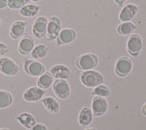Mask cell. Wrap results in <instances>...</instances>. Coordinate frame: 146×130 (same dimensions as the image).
Masks as SVG:
<instances>
[{"label": "cell", "mask_w": 146, "mask_h": 130, "mask_svg": "<svg viewBox=\"0 0 146 130\" xmlns=\"http://www.w3.org/2000/svg\"><path fill=\"white\" fill-rule=\"evenodd\" d=\"M31 2H40L42 0H29Z\"/></svg>", "instance_id": "obj_32"}, {"label": "cell", "mask_w": 146, "mask_h": 130, "mask_svg": "<svg viewBox=\"0 0 146 130\" xmlns=\"http://www.w3.org/2000/svg\"><path fill=\"white\" fill-rule=\"evenodd\" d=\"M53 90L61 99H66L70 96V87L66 79H56L53 83Z\"/></svg>", "instance_id": "obj_9"}, {"label": "cell", "mask_w": 146, "mask_h": 130, "mask_svg": "<svg viewBox=\"0 0 146 130\" xmlns=\"http://www.w3.org/2000/svg\"><path fill=\"white\" fill-rule=\"evenodd\" d=\"M84 130H96L95 129H92V128H88V129H86Z\"/></svg>", "instance_id": "obj_33"}, {"label": "cell", "mask_w": 146, "mask_h": 130, "mask_svg": "<svg viewBox=\"0 0 146 130\" xmlns=\"http://www.w3.org/2000/svg\"><path fill=\"white\" fill-rule=\"evenodd\" d=\"M93 112L91 109L84 107L81 109L78 115V122L81 127H88L93 121Z\"/></svg>", "instance_id": "obj_17"}, {"label": "cell", "mask_w": 146, "mask_h": 130, "mask_svg": "<svg viewBox=\"0 0 146 130\" xmlns=\"http://www.w3.org/2000/svg\"><path fill=\"white\" fill-rule=\"evenodd\" d=\"M34 39L30 35H27L21 39L18 43V52L22 55H27L32 52L34 47L35 46Z\"/></svg>", "instance_id": "obj_15"}, {"label": "cell", "mask_w": 146, "mask_h": 130, "mask_svg": "<svg viewBox=\"0 0 146 130\" xmlns=\"http://www.w3.org/2000/svg\"><path fill=\"white\" fill-rule=\"evenodd\" d=\"M23 69L26 73L31 77H40L45 73V68L43 64L34 60H27L24 62Z\"/></svg>", "instance_id": "obj_6"}, {"label": "cell", "mask_w": 146, "mask_h": 130, "mask_svg": "<svg viewBox=\"0 0 146 130\" xmlns=\"http://www.w3.org/2000/svg\"><path fill=\"white\" fill-rule=\"evenodd\" d=\"M42 102L43 104L44 107L50 112L56 114L60 110V105L56 99L51 96H47L42 99Z\"/></svg>", "instance_id": "obj_20"}, {"label": "cell", "mask_w": 146, "mask_h": 130, "mask_svg": "<svg viewBox=\"0 0 146 130\" xmlns=\"http://www.w3.org/2000/svg\"><path fill=\"white\" fill-rule=\"evenodd\" d=\"M29 130H48V128L43 123H36L34 127L29 129Z\"/></svg>", "instance_id": "obj_28"}, {"label": "cell", "mask_w": 146, "mask_h": 130, "mask_svg": "<svg viewBox=\"0 0 146 130\" xmlns=\"http://www.w3.org/2000/svg\"><path fill=\"white\" fill-rule=\"evenodd\" d=\"M62 30V22L58 16L53 15L48 19L47 25L46 38L49 40L57 38Z\"/></svg>", "instance_id": "obj_3"}, {"label": "cell", "mask_w": 146, "mask_h": 130, "mask_svg": "<svg viewBox=\"0 0 146 130\" xmlns=\"http://www.w3.org/2000/svg\"><path fill=\"white\" fill-rule=\"evenodd\" d=\"M1 26H2V21L0 19V27H1Z\"/></svg>", "instance_id": "obj_35"}, {"label": "cell", "mask_w": 146, "mask_h": 130, "mask_svg": "<svg viewBox=\"0 0 146 130\" xmlns=\"http://www.w3.org/2000/svg\"><path fill=\"white\" fill-rule=\"evenodd\" d=\"M94 90L92 91V94L96 96L103 97V98H108L110 96V90L106 85H98V86L94 88Z\"/></svg>", "instance_id": "obj_25"}, {"label": "cell", "mask_w": 146, "mask_h": 130, "mask_svg": "<svg viewBox=\"0 0 146 130\" xmlns=\"http://www.w3.org/2000/svg\"><path fill=\"white\" fill-rule=\"evenodd\" d=\"M99 64V58L94 54H84L80 55L75 60V65L81 71L93 70Z\"/></svg>", "instance_id": "obj_2"}, {"label": "cell", "mask_w": 146, "mask_h": 130, "mask_svg": "<svg viewBox=\"0 0 146 130\" xmlns=\"http://www.w3.org/2000/svg\"><path fill=\"white\" fill-rule=\"evenodd\" d=\"M29 0H7V7L12 10H18L25 6Z\"/></svg>", "instance_id": "obj_26"}, {"label": "cell", "mask_w": 146, "mask_h": 130, "mask_svg": "<svg viewBox=\"0 0 146 130\" xmlns=\"http://www.w3.org/2000/svg\"><path fill=\"white\" fill-rule=\"evenodd\" d=\"M127 0H114L115 3L118 5L119 7H122L123 6V4L126 2Z\"/></svg>", "instance_id": "obj_30"}, {"label": "cell", "mask_w": 146, "mask_h": 130, "mask_svg": "<svg viewBox=\"0 0 146 130\" xmlns=\"http://www.w3.org/2000/svg\"><path fill=\"white\" fill-rule=\"evenodd\" d=\"M48 22V19L45 16H39L36 18L32 29V34L36 38L43 40L46 38Z\"/></svg>", "instance_id": "obj_4"}, {"label": "cell", "mask_w": 146, "mask_h": 130, "mask_svg": "<svg viewBox=\"0 0 146 130\" xmlns=\"http://www.w3.org/2000/svg\"><path fill=\"white\" fill-rule=\"evenodd\" d=\"M136 29L135 24L131 22H122L117 27V32L119 35L126 36V35H131Z\"/></svg>", "instance_id": "obj_23"}, {"label": "cell", "mask_w": 146, "mask_h": 130, "mask_svg": "<svg viewBox=\"0 0 146 130\" xmlns=\"http://www.w3.org/2000/svg\"><path fill=\"white\" fill-rule=\"evenodd\" d=\"M7 7V0H0V10H3Z\"/></svg>", "instance_id": "obj_29"}, {"label": "cell", "mask_w": 146, "mask_h": 130, "mask_svg": "<svg viewBox=\"0 0 146 130\" xmlns=\"http://www.w3.org/2000/svg\"><path fill=\"white\" fill-rule=\"evenodd\" d=\"M40 10V6L35 4H27L20 9L19 13L23 17L32 18L38 14Z\"/></svg>", "instance_id": "obj_19"}, {"label": "cell", "mask_w": 146, "mask_h": 130, "mask_svg": "<svg viewBox=\"0 0 146 130\" xmlns=\"http://www.w3.org/2000/svg\"><path fill=\"white\" fill-rule=\"evenodd\" d=\"M9 52V48L7 44L5 43L0 42V57L5 55Z\"/></svg>", "instance_id": "obj_27"}, {"label": "cell", "mask_w": 146, "mask_h": 130, "mask_svg": "<svg viewBox=\"0 0 146 130\" xmlns=\"http://www.w3.org/2000/svg\"><path fill=\"white\" fill-rule=\"evenodd\" d=\"M143 48V40L141 36L138 34H133L129 36L126 43V48L129 54L137 57L139 55Z\"/></svg>", "instance_id": "obj_7"}, {"label": "cell", "mask_w": 146, "mask_h": 130, "mask_svg": "<svg viewBox=\"0 0 146 130\" xmlns=\"http://www.w3.org/2000/svg\"><path fill=\"white\" fill-rule=\"evenodd\" d=\"M91 109L94 116H102L106 113L108 110V101L105 98L95 96L91 103Z\"/></svg>", "instance_id": "obj_10"}, {"label": "cell", "mask_w": 146, "mask_h": 130, "mask_svg": "<svg viewBox=\"0 0 146 130\" xmlns=\"http://www.w3.org/2000/svg\"><path fill=\"white\" fill-rule=\"evenodd\" d=\"M20 71V67L9 57L0 58V72L6 76H15Z\"/></svg>", "instance_id": "obj_8"}, {"label": "cell", "mask_w": 146, "mask_h": 130, "mask_svg": "<svg viewBox=\"0 0 146 130\" xmlns=\"http://www.w3.org/2000/svg\"><path fill=\"white\" fill-rule=\"evenodd\" d=\"M132 61L128 57H121L115 63V71L119 77H126L132 70Z\"/></svg>", "instance_id": "obj_5"}, {"label": "cell", "mask_w": 146, "mask_h": 130, "mask_svg": "<svg viewBox=\"0 0 146 130\" xmlns=\"http://www.w3.org/2000/svg\"><path fill=\"white\" fill-rule=\"evenodd\" d=\"M142 114H143L144 116H146V103L143 106V107H142Z\"/></svg>", "instance_id": "obj_31"}, {"label": "cell", "mask_w": 146, "mask_h": 130, "mask_svg": "<svg viewBox=\"0 0 146 130\" xmlns=\"http://www.w3.org/2000/svg\"><path fill=\"white\" fill-rule=\"evenodd\" d=\"M16 120L26 129H31L36 124V119L29 112H23L16 117Z\"/></svg>", "instance_id": "obj_18"}, {"label": "cell", "mask_w": 146, "mask_h": 130, "mask_svg": "<svg viewBox=\"0 0 146 130\" xmlns=\"http://www.w3.org/2000/svg\"><path fill=\"white\" fill-rule=\"evenodd\" d=\"M13 98L10 93L6 90H0V109L10 107L13 103Z\"/></svg>", "instance_id": "obj_24"}, {"label": "cell", "mask_w": 146, "mask_h": 130, "mask_svg": "<svg viewBox=\"0 0 146 130\" xmlns=\"http://www.w3.org/2000/svg\"><path fill=\"white\" fill-rule=\"evenodd\" d=\"M0 130H9L7 129H0Z\"/></svg>", "instance_id": "obj_34"}, {"label": "cell", "mask_w": 146, "mask_h": 130, "mask_svg": "<svg viewBox=\"0 0 146 130\" xmlns=\"http://www.w3.org/2000/svg\"><path fill=\"white\" fill-rule=\"evenodd\" d=\"M27 22L25 21H16L13 22L10 26V35L14 40L21 38L27 28Z\"/></svg>", "instance_id": "obj_16"}, {"label": "cell", "mask_w": 146, "mask_h": 130, "mask_svg": "<svg viewBox=\"0 0 146 130\" xmlns=\"http://www.w3.org/2000/svg\"><path fill=\"white\" fill-rule=\"evenodd\" d=\"M48 46L45 44H38L34 47L33 50L31 52V56L33 59L39 60L45 57L48 52Z\"/></svg>", "instance_id": "obj_22"}, {"label": "cell", "mask_w": 146, "mask_h": 130, "mask_svg": "<svg viewBox=\"0 0 146 130\" xmlns=\"http://www.w3.org/2000/svg\"><path fill=\"white\" fill-rule=\"evenodd\" d=\"M77 38V32L72 29H64L61 30L57 37L56 42L58 45H66L72 43Z\"/></svg>", "instance_id": "obj_14"}, {"label": "cell", "mask_w": 146, "mask_h": 130, "mask_svg": "<svg viewBox=\"0 0 146 130\" xmlns=\"http://www.w3.org/2000/svg\"><path fill=\"white\" fill-rule=\"evenodd\" d=\"M138 13V7L134 4H127L121 9L119 13L121 22H130L135 18Z\"/></svg>", "instance_id": "obj_12"}, {"label": "cell", "mask_w": 146, "mask_h": 130, "mask_svg": "<svg viewBox=\"0 0 146 130\" xmlns=\"http://www.w3.org/2000/svg\"><path fill=\"white\" fill-rule=\"evenodd\" d=\"M53 83V77L50 72H45L41 76H40L36 81L37 87L44 90L50 88L52 84Z\"/></svg>", "instance_id": "obj_21"}, {"label": "cell", "mask_w": 146, "mask_h": 130, "mask_svg": "<svg viewBox=\"0 0 146 130\" xmlns=\"http://www.w3.org/2000/svg\"><path fill=\"white\" fill-rule=\"evenodd\" d=\"M80 81L87 88H95L104 83V77L101 73L94 70L84 71L80 74Z\"/></svg>", "instance_id": "obj_1"}, {"label": "cell", "mask_w": 146, "mask_h": 130, "mask_svg": "<svg viewBox=\"0 0 146 130\" xmlns=\"http://www.w3.org/2000/svg\"><path fill=\"white\" fill-rule=\"evenodd\" d=\"M50 73L56 79H67L71 77V71L68 67L62 64L54 65L50 68Z\"/></svg>", "instance_id": "obj_13"}, {"label": "cell", "mask_w": 146, "mask_h": 130, "mask_svg": "<svg viewBox=\"0 0 146 130\" xmlns=\"http://www.w3.org/2000/svg\"><path fill=\"white\" fill-rule=\"evenodd\" d=\"M46 94V90L42 89L39 87H32L27 89L23 97V99L28 102H36L42 100Z\"/></svg>", "instance_id": "obj_11"}]
</instances>
